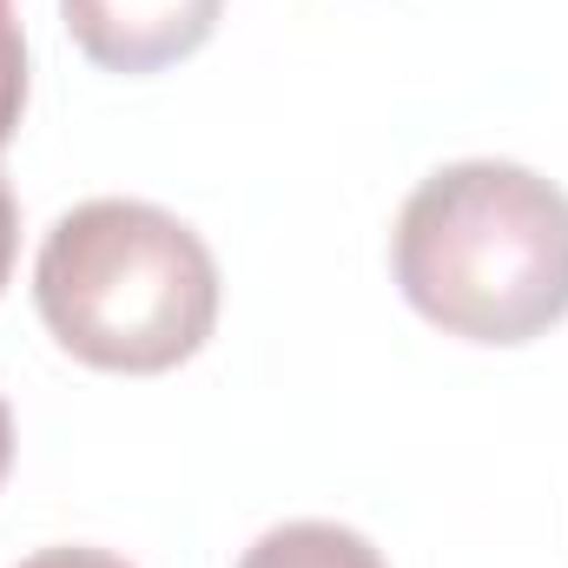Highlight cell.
Returning <instances> with one entry per match:
<instances>
[{
  "instance_id": "obj_1",
  "label": "cell",
  "mask_w": 568,
  "mask_h": 568,
  "mask_svg": "<svg viewBox=\"0 0 568 568\" xmlns=\"http://www.w3.org/2000/svg\"><path fill=\"white\" fill-rule=\"evenodd\" d=\"M397 291L469 344H529L568 317V192L509 159H456L397 212Z\"/></svg>"
},
{
  "instance_id": "obj_2",
  "label": "cell",
  "mask_w": 568,
  "mask_h": 568,
  "mask_svg": "<svg viewBox=\"0 0 568 568\" xmlns=\"http://www.w3.org/2000/svg\"><path fill=\"white\" fill-rule=\"evenodd\" d=\"M33 304L80 364L159 377L205 351L219 324V265L179 212L87 199L53 219L33 258Z\"/></svg>"
},
{
  "instance_id": "obj_3",
  "label": "cell",
  "mask_w": 568,
  "mask_h": 568,
  "mask_svg": "<svg viewBox=\"0 0 568 568\" xmlns=\"http://www.w3.org/2000/svg\"><path fill=\"white\" fill-rule=\"evenodd\" d=\"M225 0H60L73 47L106 73H159L199 53Z\"/></svg>"
},
{
  "instance_id": "obj_4",
  "label": "cell",
  "mask_w": 568,
  "mask_h": 568,
  "mask_svg": "<svg viewBox=\"0 0 568 568\" xmlns=\"http://www.w3.org/2000/svg\"><path fill=\"white\" fill-rule=\"evenodd\" d=\"M239 568H390V562L377 556L371 536H357V529H344V523H317V516H304V523H278V529H265V536L245 549V562Z\"/></svg>"
},
{
  "instance_id": "obj_5",
  "label": "cell",
  "mask_w": 568,
  "mask_h": 568,
  "mask_svg": "<svg viewBox=\"0 0 568 568\" xmlns=\"http://www.w3.org/2000/svg\"><path fill=\"white\" fill-rule=\"evenodd\" d=\"M20 106H27V40L13 20V0H0V145L13 140Z\"/></svg>"
},
{
  "instance_id": "obj_6",
  "label": "cell",
  "mask_w": 568,
  "mask_h": 568,
  "mask_svg": "<svg viewBox=\"0 0 568 568\" xmlns=\"http://www.w3.org/2000/svg\"><path fill=\"white\" fill-rule=\"evenodd\" d=\"M20 568H133L106 549H87V542H53V549H33Z\"/></svg>"
},
{
  "instance_id": "obj_7",
  "label": "cell",
  "mask_w": 568,
  "mask_h": 568,
  "mask_svg": "<svg viewBox=\"0 0 568 568\" xmlns=\"http://www.w3.org/2000/svg\"><path fill=\"white\" fill-rule=\"evenodd\" d=\"M13 245H20V212H13V185L0 172V291H7V272H13Z\"/></svg>"
},
{
  "instance_id": "obj_8",
  "label": "cell",
  "mask_w": 568,
  "mask_h": 568,
  "mask_svg": "<svg viewBox=\"0 0 568 568\" xmlns=\"http://www.w3.org/2000/svg\"><path fill=\"white\" fill-rule=\"evenodd\" d=\"M7 469H13V410L0 397V483H7Z\"/></svg>"
}]
</instances>
